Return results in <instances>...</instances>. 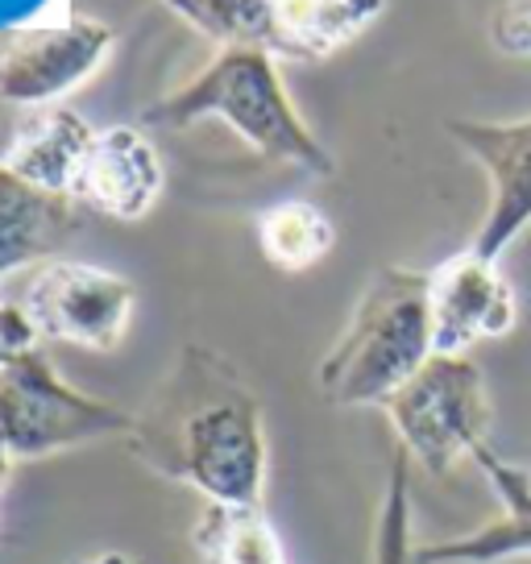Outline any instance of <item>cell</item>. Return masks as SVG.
Masks as SVG:
<instances>
[{
	"label": "cell",
	"instance_id": "cell-22",
	"mask_svg": "<svg viewBox=\"0 0 531 564\" xmlns=\"http://www.w3.org/2000/svg\"><path fill=\"white\" fill-rule=\"evenodd\" d=\"M9 469H13V453H9V448H4V441H0V486H4Z\"/></svg>",
	"mask_w": 531,
	"mask_h": 564
},
{
	"label": "cell",
	"instance_id": "cell-19",
	"mask_svg": "<svg viewBox=\"0 0 531 564\" xmlns=\"http://www.w3.org/2000/svg\"><path fill=\"white\" fill-rule=\"evenodd\" d=\"M490 46L507 58H531V0H498L490 13Z\"/></svg>",
	"mask_w": 531,
	"mask_h": 564
},
{
	"label": "cell",
	"instance_id": "cell-20",
	"mask_svg": "<svg viewBox=\"0 0 531 564\" xmlns=\"http://www.w3.org/2000/svg\"><path fill=\"white\" fill-rule=\"evenodd\" d=\"M37 328L30 324V316L21 312V303H0V370L13 366L18 357L37 349Z\"/></svg>",
	"mask_w": 531,
	"mask_h": 564
},
{
	"label": "cell",
	"instance_id": "cell-16",
	"mask_svg": "<svg viewBox=\"0 0 531 564\" xmlns=\"http://www.w3.org/2000/svg\"><path fill=\"white\" fill-rule=\"evenodd\" d=\"M195 552L208 564H286L279 531L262 507H220L208 502L192 531Z\"/></svg>",
	"mask_w": 531,
	"mask_h": 564
},
{
	"label": "cell",
	"instance_id": "cell-21",
	"mask_svg": "<svg viewBox=\"0 0 531 564\" xmlns=\"http://www.w3.org/2000/svg\"><path fill=\"white\" fill-rule=\"evenodd\" d=\"M84 564H138V561L124 556V552H100V556H88Z\"/></svg>",
	"mask_w": 531,
	"mask_h": 564
},
{
	"label": "cell",
	"instance_id": "cell-9",
	"mask_svg": "<svg viewBox=\"0 0 531 564\" xmlns=\"http://www.w3.org/2000/svg\"><path fill=\"white\" fill-rule=\"evenodd\" d=\"M432 282V345L444 357H465L478 340H498L519 324V303L495 258L460 249L436 270Z\"/></svg>",
	"mask_w": 531,
	"mask_h": 564
},
{
	"label": "cell",
	"instance_id": "cell-4",
	"mask_svg": "<svg viewBox=\"0 0 531 564\" xmlns=\"http://www.w3.org/2000/svg\"><path fill=\"white\" fill-rule=\"evenodd\" d=\"M138 415L63 382L42 349L0 370V441L13 460H42L91 441L133 436Z\"/></svg>",
	"mask_w": 531,
	"mask_h": 564
},
{
	"label": "cell",
	"instance_id": "cell-6",
	"mask_svg": "<svg viewBox=\"0 0 531 564\" xmlns=\"http://www.w3.org/2000/svg\"><path fill=\"white\" fill-rule=\"evenodd\" d=\"M133 307H138L133 282L72 258L46 262L21 291V312L30 316L42 340L91 352L121 345Z\"/></svg>",
	"mask_w": 531,
	"mask_h": 564
},
{
	"label": "cell",
	"instance_id": "cell-2",
	"mask_svg": "<svg viewBox=\"0 0 531 564\" xmlns=\"http://www.w3.org/2000/svg\"><path fill=\"white\" fill-rule=\"evenodd\" d=\"M199 121H220L262 159L300 166L316 178L337 171L324 141L307 129L300 108L291 105L279 58H270L266 51L249 46L216 51V58L195 79L142 112V124L150 129H192Z\"/></svg>",
	"mask_w": 531,
	"mask_h": 564
},
{
	"label": "cell",
	"instance_id": "cell-3",
	"mask_svg": "<svg viewBox=\"0 0 531 564\" xmlns=\"http://www.w3.org/2000/svg\"><path fill=\"white\" fill-rule=\"evenodd\" d=\"M432 345V282L427 270L382 265L366 282L345 333L316 366V387L337 406H387L408 387Z\"/></svg>",
	"mask_w": 531,
	"mask_h": 564
},
{
	"label": "cell",
	"instance_id": "cell-8",
	"mask_svg": "<svg viewBox=\"0 0 531 564\" xmlns=\"http://www.w3.org/2000/svg\"><path fill=\"white\" fill-rule=\"evenodd\" d=\"M444 133L457 141L490 178V204L469 249L481 258H502L511 241L531 225V117L523 121H444Z\"/></svg>",
	"mask_w": 531,
	"mask_h": 564
},
{
	"label": "cell",
	"instance_id": "cell-5",
	"mask_svg": "<svg viewBox=\"0 0 531 564\" xmlns=\"http://www.w3.org/2000/svg\"><path fill=\"white\" fill-rule=\"evenodd\" d=\"M387 415L408 460L432 477L453 474L486 444L490 399L486 378L469 357L432 352L424 370L387 399Z\"/></svg>",
	"mask_w": 531,
	"mask_h": 564
},
{
	"label": "cell",
	"instance_id": "cell-15",
	"mask_svg": "<svg viewBox=\"0 0 531 564\" xmlns=\"http://www.w3.org/2000/svg\"><path fill=\"white\" fill-rule=\"evenodd\" d=\"M337 246V225L312 199H283L258 216V249L274 270L303 274Z\"/></svg>",
	"mask_w": 531,
	"mask_h": 564
},
{
	"label": "cell",
	"instance_id": "cell-13",
	"mask_svg": "<svg viewBox=\"0 0 531 564\" xmlns=\"http://www.w3.org/2000/svg\"><path fill=\"white\" fill-rule=\"evenodd\" d=\"M84 225L72 195L42 192L0 162V279L21 265L46 262Z\"/></svg>",
	"mask_w": 531,
	"mask_h": 564
},
{
	"label": "cell",
	"instance_id": "cell-7",
	"mask_svg": "<svg viewBox=\"0 0 531 564\" xmlns=\"http://www.w3.org/2000/svg\"><path fill=\"white\" fill-rule=\"evenodd\" d=\"M112 42L117 30L96 18L13 30L0 51V100L21 108L58 105L105 63Z\"/></svg>",
	"mask_w": 531,
	"mask_h": 564
},
{
	"label": "cell",
	"instance_id": "cell-18",
	"mask_svg": "<svg viewBox=\"0 0 531 564\" xmlns=\"http://www.w3.org/2000/svg\"><path fill=\"white\" fill-rule=\"evenodd\" d=\"M415 531H411V460L408 453L390 460L387 490L373 523V564H420L415 556Z\"/></svg>",
	"mask_w": 531,
	"mask_h": 564
},
{
	"label": "cell",
	"instance_id": "cell-1",
	"mask_svg": "<svg viewBox=\"0 0 531 564\" xmlns=\"http://www.w3.org/2000/svg\"><path fill=\"white\" fill-rule=\"evenodd\" d=\"M138 457L159 477L183 481L220 507H262V406L229 361L183 349L162 403L133 427Z\"/></svg>",
	"mask_w": 531,
	"mask_h": 564
},
{
	"label": "cell",
	"instance_id": "cell-10",
	"mask_svg": "<svg viewBox=\"0 0 531 564\" xmlns=\"http://www.w3.org/2000/svg\"><path fill=\"white\" fill-rule=\"evenodd\" d=\"M162 183L166 175L154 141L138 124H108L91 141L88 159L75 175L72 199L84 212L133 225L159 204Z\"/></svg>",
	"mask_w": 531,
	"mask_h": 564
},
{
	"label": "cell",
	"instance_id": "cell-14",
	"mask_svg": "<svg viewBox=\"0 0 531 564\" xmlns=\"http://www.w3.org/2000/svg\"><path fill=\"white\" fill-rule=\"evenodd\" d=\"M91 141H96V129L75 108L46 105L34 108L18 124V133L9 141V150L0 154V162L42 192L72 195L75 175L88 159Z\"/></svg>",
	"mask_w": 531,
	"mask_h": 564
},
{
	"label": "cell",
	"instance_id": "cell-11",
	"mask_svg": "<svg viewBox=\"0 0 531 564\" xmlns=\"http://www.w3.org/2000/svg\"><path fill=\"white\" fill-rule=\"evenodd\" d=\"M474 460L495 486L498 502H502V519L478 531L453 535V540L420 544L415 547L420 564H498L511 561V556H531V474L502 460L490 444H481Z\"/></svg>",
	"mask_w": 531,
	"mask_h": 564
},
{
	"label": "cell",
	"instance_id": "cell-17",
	"mask_svg": "<svg viewBox=\"0 0 531 564\" xmlns=\"http://www.w3.org/2000/svg\"><path fill=\"white\" fill-rule=\"evenodd\" d=\"M178 21H187L195 34L216 42L220 51L249 46L262 51L270 0H162Z\"/></svg>",
	"mask_w": 531,
	"mask_h": 564
},
{
	"label": "cell",
	"instance_id": "cell-12",
	"mask_svg": "<svg viewBox=\"0 0 531 564\" xmlns=\"http://www.w3.org/2000/svg\"><path fill=\"white\" fill-rule=\"evenodd\" d=\"M387 0H270L262 51L286 63H324L370 30Z\"/></svg>",
	"mask_w": 531,
	"mask_h": 564
}]
</instances>
